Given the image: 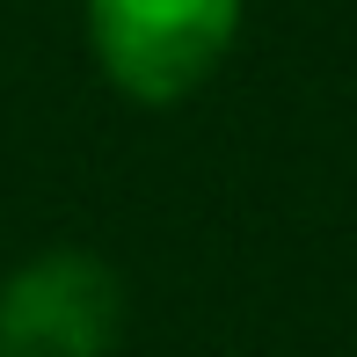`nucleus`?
Segmentation results:
<instances>
[{
    "label": "nucleus",
    "mask_w": 357,
    "mask_h": 357,
    "mask_svg": "<svg viewBox=\"0 0 357 357\" xmlns=\"http://www.w3.org/2000/svg\"><path fill=\"white\" fill-rule=\"evenodd\" d=\"M241 22L248 0H80L95 73L146 109L197 95L234 59Z\"/></svg>",
    "instance_id": "obj_1"
},
{
    "label": "nucleus",
    "mask_w": 357,
    "mask_h": 357,
    "mask_svg": "<svg viewBox=\"0 0 357 357\" xmlns=\"http://www.w3.org/2000/svg\"><path fill=\"white\" fill-rule=\"evenodd\" d=\"M124 306L117 263L95 248H44L0 278V357H109Z\"/></svg>",
    "instance_id": "obj_2"
}]
</instances>
